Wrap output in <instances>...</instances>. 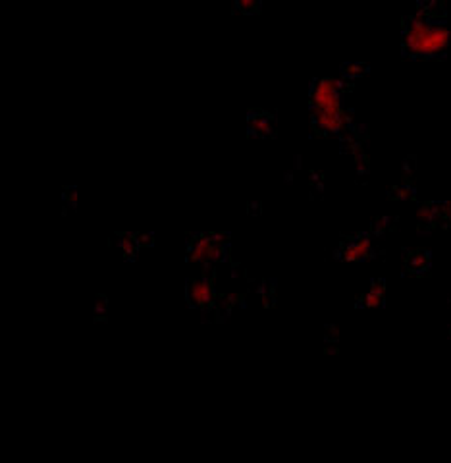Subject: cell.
<instances>
[{"mask_svg": "<svg viewBox=\"0 0 451 463\" xmlns=\"http://www.w3.org/2000/svg\"><path fill=\"white\" fill-rule=\"evenodd\" d=\"M450 41V31L434 22V15H415L405 27L403 45L409 53L434 54L444 51Z\"/></svg>", "mask_w": 451, "mask_h": 463, "instance_id": "1", "label": "cell"}, {"mask_svg": "<svg viewBox=\"0 0 451 463\" xmlns=\"http://www.w3.org/2000/svg\"><path fill=\"white\" fill-rule=\"evenodd\" d=\"M187 295H189V300L195 305H199V307H207L208 303L213 301L215 297V290H213V286L208 280L205 278H199V280H191L189 286H187Z\"/></svg>", "mask_w": 451, "mask_h": 463, "instance_id": "2", "label": "cell"}]
</instances>
